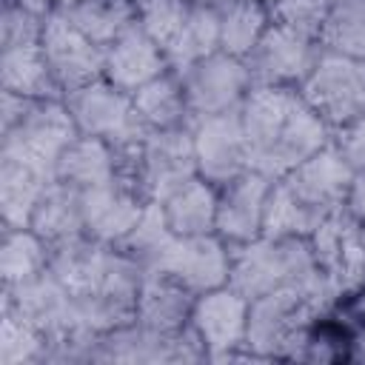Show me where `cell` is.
<instances>
[{
	"instance_id": "6da1fadb",
	"label": "cell",
	"mask_w": 365,
	"mask_h": 365,
	"mask_svg": "<svg viewBox=\"0 0 365 365\" xmlns=\"http://www.w3.org/2000/svg\"><path fill=\"white\" fill-rule=\"evenodd\" d=\"M248 302V331L242 348L245 362H302L308 336L325 314L297 288H277Z\"/></svg>"
},
{
	"instance_id": "7a4b0ae2",
	"label": "cell",
	"mask_w": 365,
	"mask_h": 365,
	"mask_svg": "<svg viewBox=\"0 0 365 365\" xmlns=\"http://www.w3.org/2000/svg\"><path fill=\"white\" fill-rule=\"evenodd\" d=\"M77 134L80 128L66 100H37L20 125L0 134V157L29 163L54 177L63 151L77 140Z\"/></svg>"
},
{
	"instance_id": "3957f363",
	"label": "cell",
	"mask_w": 365,
	"mask_h": 365,
	"mask_svg": "<svg viewBox=\"0 0 365 365\" xmlns=\"http://www.w3.org/2000/svg\"><path fill=\"white\" fill-rule=\"evenodd\" d=\"M305 103L331 125V131L365 114V60L336 51H319L311 74L299 86Z\"/></svg>"
},
{
	"instance_id": "277c9868",
	"label": "cell",
	"mask_w": 365,
	"mask_h": 365,
	"mask_svg": "<svg viewBox=\"0 0 365 365\" xmlns=\"http://www.w3.org/2000/svg\"><path fill=\"white\" fill-rule=\"evenodd\" d=\"M66 106H68L80 134L100 137V140L111 143L114 148L134 145L148 134L145 123L140 120V114L134 108V97L128 91H123L120 86L108 83L106 77L66 94Z\"/></svg>"
},
{
	"instance_id": "5b68a950",
	"label": "cell",
	"mask_w": 365,
	"mask_h": 365,
	"mask_svg": "<svg viewBox=\"0 0 365 365\" xmlns=\"http://www.w3.org/2000/svg\"><path fill=\"white\" fill-rule=\"evenodd\" d=\"M177 74L182 77V91H185L191 120L240 108L245 94L254 86L245 60L231 57L225 51H214Z\"/></svg>"
},
{
	"instance_id": "8992f818",
	"label": "cell",
	"mask_w": 365,
	"mask_h": 365,
	"mask_svg": "<svg viewBox=\"0 0 365 365\" xmlns=\"http://www.w3.org/2000/svg\"><path fill=\"white\" fill-rule=\"evenodd\" d=\"M314 257L334 285L339 305H345L365 285V240L362 225L342 211L328 214L319 228L308 237Z\"/></svg>"
},
{
	"instance_id": "52a82bcc",
	"label": "cell",
	"mask_w": 365,
	"mask_h": 365,
	"mask_svg": "<svg viewBox=\"0 0 365 365\" xmlns=\"http://www.w3.org/2000/svg\"><path fill=\"white\" fill-rule=\"evenodd\" d=\"M248 299L231 285L211 288L197 294L191 308V328L197 331L208 362H231L242 359L245 331H248Z\"/></svg>"
},
{
	"instance_id": "ba28073f",
	"label": "cell",
	"mask_w": 365,
	"mask_h": 365,
	"mask_svg": "<svg viewBox=\"0 0 365 365\" xmlns=\"http://www.w3.org/2000/svg\"><path fill=\"white\" fill-rule=\"evenodd\" d=\"M197 154L191 125L148 131L137 160V188L145 200H165L177 185L197 177Z\"/></svg>"
},
{
	"instance_id": "9c48e42d",
	"label": "cell",
	"mask_w": 365,
	"mask_h": 365,
	"mask_svg": "<svg viewBox=\"0 0 365 365\" xmlns=\"http://www.w3.org/2000/svg\"><path fill=\"white\" fill-rule=\"evenodd\" d=\"M148 271H160L182 282L191 294H205L211 288L228 285L231 271V245L220 234H174L160 257L148 265Z\"/></svg>"
},
{
	"instance_id": "30bf717a",
	"label": "cell",
	"mask_w": 365,
	"mask_h": 365,
	"mask_svg": "<svg viewBox=\"0 0 365 365\" xmlns=\"http://www.w3.org/2000/svg\"><path fill=\"white\" fill-rule=\"evenodd\" d=\"M322 46L305 34H297L279 23H271L254 51L245 57L254 86H288L299 88L311 74Z\"/></svg>"
},
{
	"instance_id": "8fae6325",
	"label": "cell",
	"mask_w": 365,
	"mask_h": 365,
	"mask_svg": "<svg viewBox=\"0 0 365 365\" xmlns=\"http://www.w3.org/2000/svg\"><path fill=\"white\" fill-rule=\"evenodd\" d=\"M43 54L48 60V68L63 88V94H71L94 80L103 77L106 68V48L91 43L80 29H74L63 11L46 14L43 37H40Z\"/></svg>"
},
{
	"instance_id": "7c38bea8",
	"label": "cell",
	"mask_w": 365,
	"mask_h": 365,
	"mask_svg": "<svg viewBox=\"0 0 365 365\" xmlns=\"http://www.w3.org/2000/svg\"><path fill=\"white\" fill-rule=\"evenodd\" d=\"M191 134H194L197 171L208 182L222 185L231 177L251 168V154H248V140L242 131L240 108L194 120Z\"/></svg>"
},
{
	"instance_id": "4fadbf2b",
	"label": "cell",
	"mask_w": 365,
	"mask_h": 365,
	"mask_svg": "<svg viewBox=\"0 0 365 365\" xmlns=\"http://www.w3.org/2000/svg\"><path fill=\"white\" fill-rule=\"evenodd\" d=\"M0 305L11 308L17 317L31 322L40 334H46V339L80 325L74 314V297L51 268L26 282L3 285Z\"/></svg>"
},
{
	"instance_id": "5bb4252c",
	"label": "cell",
	"mask_w": 365,
	"mask_h": 365,
	"mask_svg": "<svg viewBox=\"0 0 365 365\" xmlns=\"http://www.w3.org/2000/svg\"><path fill=\"white\" fill-rule=\"evenodd\" d=\"M274 182L277 180H271L268 174H262L257 168H245L242 174H237L220 185L217 234L228 245H240V242H251V240L262 237L265 202H268Z\"/></svg>"
},
{
	"instance_id": "9a60e30c",
	"label": "cell",
	"mask_w": 365,
	"mask_h": 365,
	"mask_svg": "<svg viewBox=\"0 0 365 365\" xmlns=\"http://www.w3.org/2000/svg\"><path fill=\"white\" fill-rule=\"evenodd\" d=\"M83 202V228L91 240L106 242V245H120L137 220L145 211V197L128 185V182H108L100 188H86L80 191Z\"/></svg>"
},
{
	"instance_id": "2e32d148",
	"label": "cell",
	"mask_w": 365,
	"mask_h": 365,
	"mask_svg": "<svg viewBox=\"0 0 365 365\" xmlns=\"http://www.w3.org/2000/svg\"><path fill=\"white\" fill-rule=\"evenodd\" d=\"M351 180H354V168L342 160L334 143H328L325 148H319L317 154H311L308 160H302L297 168H291L282 177V182L305 205L322 214H334L345 208Z\"/></svg>"
},
{
	"instance_id": "e0dca14e",
	"label": "cell",
	"mask_w": 365,
	"mask_h": 365,
	"mask_svg": "<svg viewBox=\"0 0 365 365\" xmlns=\"http://www.w3.org/2000/svg\"><path fill=\"white\" fill-rule=\"evenodd\" d=\"M168 57L157 40H151L140 23H134L128 31H123L108 48H106V68L103 77L123 91L134 94L148 80L168 71Z\"/></svg>"
},
{
	"instance_id": "ac0fdd59",
	"label": "cell",
	"mask_w": 365,
	"mask_h": 365,
	"mask_svg": "<svg viewBox=\"0 0 365 365\" xmlns=\"http://www.w3.org/2000/svg\"><path fill=\"white\" fill-rule=\"evenodd\" d=\"M194 299H197V294H191L174 277L160 274V271H145L140 294H137V319L134 322L151 334L171 336L191 322Z\"/></svg>"
},
{
	"instance_id": "d6986e66",
	"label": "cell",
	"mask_w": 365,
	"mask_h": 365,
	"mask_svg": "<svg viewBox=\"0 0 365 365\" xmlns=\"http://www.w3.org/2000/svg\"><path fill=\"white\" fill-rule=\"evenodd\" d=\"M217 202H220V185L208 182L200 174L177 185L165 200H160L171 231L180 237L217 234Z\"/></svg>"
},
{
	"instance_id": "ffe728a7",
	"label": "cell",
	"mask_w": 365,
	"mask_h": 365,
	"mask_svg": "<svg viewBox=\"0 0 365 365\" xmlns=\"http://www.w3.org/2000/svg\"><path fill=\"white\" fill-rule=\"evenodd\" d=\"M54 177L80 188V191L117 182L120 180L117 151H114L111 143H106L100 137L77 134V140L63 151Z\"/></svg>"
},
{
	"instance_id": "44dd1931",
	"label": "cell",
	"mask_w": 365,
	"mask_h": 365,
	"mask_svg": "<svg viewBox=\"0 0 365 365\" xmlns=\"http://www.w3.org/2000/svg\"><path fill=\"white\" fill-rule=\"evenodd\" d=\"M0 88L34 100H66L40 43L0 48Z\"/></svg>"
},
{
	"instance_id": "7402d4cb",
	"label": "cell",
	"mask_w": 365,
	"mask_h": 365,
	"mask_svg": "<svg viewBox=\"0 0 365 365\" xmlns=\"http://www.w3.org/2000/svg\"><path fill=\"white\" fill-rule=\"evenodd\" d=\"M51 180L54 177H48L46 171H40L29 163L0 157V220H3V228H29L34 205Z\"/></svg>"
},
{
	"instance_id": "603a6c76",
	"label": "cell",
	"mask_w": 365,
	"mask_h": 365,
	"mask_svg": "<svg viewBox=\"0 0 365 365\" xmlns=\"http://www.w3.org/2000/svg\"><path fill=\"white\" fill-rule=\"evenodd\" d=\"M29 228L43 237L48 245L71 240L86 234L83 228V202H80V188L63 182V180H51L43 191V197L34 205V214L29 220Z\"/></svg>"
},
{
	"instance_id": "cb8c5ba5",
	"label": "cell",
	"mask_w": 365,
	"mask_h": 365,
	"mask_svg": "<svg viewBox=\"0 0 365 365\" xmlns=\"http://www.w3.org/2000/svg\"><path fill=\"white\" fill-rule=\"evenodd\" d=\"M131 97H134V108H137V114H140V120L145 123L148 131L182 128V125L194 123L191 111H188V103H185L182 77L174 68H168L160 77L140 86Z\"/></svg>"
},
{
	"instance_id": "d4e9b609",
	"label": "cell",
	"mask_w": 365,
	"mask_h": 365,
	"mask_svg": "<svg viewBox=\"0 0 365 365\" xmlns=\"http://www.w3.org/2000/svg\"><path fill=\"white\" fill-rule=\"evenodd\" d=\"M63 17L80 29L91 43L108 48L123 31L137 23V3L134 0H80L68 9H57Z\"/></svg>"
},
{
	"instance_id": "484cf974",
	"label": "cell",
	"mask_w": 365,
	"mask_h": 365,
	"mask_svg": "<svg viewBox=\"0 0 365 365\" xmlns=\"http://www.w3.org/2000/svg\"><path fill=\"white\" fill-rule=\"evenodd\" d=\"M220 51V14L217 6H188V14L174 34V40L165 46L168 66L174 71H185L197 60Z\"/></svg>"
},
{
	"instance_id": "4316f807",
	"label": "cell",
	"mask_w": 365,
	"mask_h": 365,
	"mask_svg": "<svg viewBox=\"0 0 365 365\" xmlns=\"http://www.w3.org/2000/svg\"><path fill=\"white\" fill-rule=\"evenodd\" d=\"M220 14V51L245 60L265 29L271 26V11L259 0H222Z\"/></svg>"
},
{
	"instance_id": "83f0119b",
	"label": "cell",
	"mask_w": 365,
	"mask_h": 365,
	"mask_svg": "<svg viewBox=\"0 0 365 365\" xmlns=\"http://www.w3.org/2000/svg\"><path fill=\"white\" fill-rule=\"evenodd\" d=\"M328 214L305 205L282 180L271 185L265 217H262V237L285 240V237H311Z\"/></svg>"
},
{
	"instance_id": "f1b7e54d",
	"label": "cell",
	"mask_w": 365,
	"mask_h": 365,
	"mask_svg": "<svg viewBox=\"0 0 365 365\" xmlns=\"http://www.w3.org/2000/svg\"><path fill=\"white\" fill-rule=\"evenodd\" d=\"M48 268V242L31 228H3L0 279L3 285L26 282Z\"/></svg>"
},
{
	"instance_id": "f546056e",
	"label": "cell",
	"mask_w": 365,
	"mask_h": 365,
	"mask_svg": "<svg viewBox=\"0 0 365 365\" xmlns=\"http://www.w3.org/2000/svg\"><path fill=\"white\" fill-rule=\"evenodd\" d=\"M319 46L325 51L365 60V0H331Z\"/></svg>"
},
{
	"instance_id": "4dcf8cb0",
	"label": "cell",
	"mask_w": 365,
	"mask_h": 365,
	"mask_svg": "<svg viewBox=\"0 0 365 365\" xmlns=\"http://www.w3.org/2000/svg\"><path fill=\"white\" fill-rule=\"evenodd\" d=\"M46 334L0 305V365H43Z\"/></svg>"
},
{
	"instance_id": "1f68e13d",
	"label": "cell",
	"mask_w": 365,
	"mask_h": 365,
	"mask_svg": "<svg viewBox=\"0 0 365 365\" xmlns=\"http://www.w3.org/2000/svg\"><path fill=\"white\" fill-rule=\"evenodd\" d=\"M171 237H174V231H171V225H168V220H165L163 205H160L157 200H148L143 217L137 220V225L131 228V234H128L117 248L125 251L128 257H134V259H137L140 265H145V271H148V265L160 257V251L168 245Z\"/></svg>"
},
{
	"instance_id": "d6a6232c",
	"label": "cell",
	"mask_w": 365,
	"mask_h": 365,
	"mask_svg": "<svg viewBox=\"0 0 365 365\" xmlns=\"http://www.w3.org/2000/svg\"><path fill=\"white\" fill-rule=\"evenodd\" d=\"M134 3H137V23L165 51V46L180 31L191 3H185V0H134Z\"/></svg>"
},
{
	"instance_id": "836d02e7",
	"label": "cell",
	"mask_w": 365,
	"mask_h": 365,
	"mask_svg": "<svg viewBox=\"0 0 365 365\" xmlns=\"http://www.w3.org/2000/svg\"><path fill=\"white\" fill-rule=\"evenodd\" d=\"M328 9H331V0H271L268 3L271 23H279L317 43H319V31L328 17Z\"/></svg>"
},
{
	"instance_id": "e575fe53",
	"label": "cell",
	"mask_w": 365,
	"mask_h": 365,
	"mask_svg": "<svg viewBox=\"0 0 365 365\" xmlns=\"http://www.w3.org/2000/svg\"><path fill=\"white\" fill-rule=\"evenodd\" d=\"M43 26H46L43 14L20 6L17 0H3V11H0V48L40 43Z\"/></svg>"
},
{
	"instance_id": "d590c367",
	"label": "cell",
	"mask_w": 365,
	"mask_h": 365,
	"mask_svg": "<svg viewBox=\"0 0 365 365\" xmlns=\"http://www.w3.org/2000/svg\"><path fill=\"white\" fill-rule=\"evenodd\" d=\"M331 143L336 145V151L354 171L365 168V114H359L356 120L331 131Z\"/></svg>"
},
{
	"instance_id": "8d00e7d4",
	"label": "cell",
	"mask_w": 365,
	"mask_h": 365,
	"mask_svg": "<svg viewBox=\"0 0 365 365\" xmlns=\"http://www.w3.org/2000/svg\"><path fill=\"white\" fill-rule=\"evenodd\" d=\"M34 97H23L14 91H3L0 88V134L11 131L14 125H20L26 120V114L34 108Z\"/></svg>"
},
{
	"instance_id": "74e56055",
	"label": "cell",
	"mask_w": 365,
	"mask_h": 365,
	"mask_svg": "<svg viewBox=\"0 0 365 365\" xmlns=\"http://www.w3.org/2000/svg\"><path fill=\"white\" fill-rule=\"evenodd\" d=\"M345 214L365 228V168L354 171V180L348 185V197H345Z\"/></svg>"
},
{
	"instance_id": "f35d334b",
	"label": "cell",
	"mask_w": 365,
	"mask_h": 365,
	"mask_svg": "<svg viewBox=\"0 0 365 365\" xmlns=\"http://www.w3.org/2000/svg\"><path fill=\"white\" fill-rule=\"evenodd\" d=\"M348 359L365 362V317H351L348 325Z\"/></svg>"
},
{
	"instance_id": "ab89813d",
	"label": "cell",
	"mask_w": 365,
	"mask_h": 365,
	"mask_svg": "<svg viewBox=\"0 0 365 365\" xmlns=\"http://www.w3.org/2000/svg\"><path fill=\"white\" fill-rule=\"evenodd\" d=\"M20 6H26V9H31V11H37V14H51L54 11V3L51 0H17Z\"/></svg>"
},
{
	"instance_id": "60d3db41",
	"label": "cell",
	"mask_w": 365,
	"mask_h": 365,
	"mask_svg": "<svg viewBox=\"0 0 365 365\" xmlns=\"http://www.w3.org/2000/svg\"><path fill=\"white\" fill-rule=\"evenodd\" d=\"M51 3H54V9H68V6H74L80 0H51Z\"/></svg>"
},
{
	"instance_id": "b9f144b4",
	"label": "cell",
	"mask_w": 365,
	"mask_h": 365,
	"mask_svg": "<svg viewBox=\"0 0 365 365\" xmlns=\"http://www.w3.org/2000/svg\"><path fill=\"white\" fill-rule=\"evenodd\" d=\"M185 3H197V6H220L222 0H185Z\"/></svg>"
},
{
	"instance_id": "7bdbcfd3",
	"label": "cell",
	"mask_w": 365,
	"mask_h": 365,
	"mask_svg": "<svg viewBox=\"0 0 365 365\" xmlns=\"http://www.w3.org/2000/svg\"><path fill=\"white\" fill-rule=\"evenodd\" d=\"M259 3H265V6H268V3H271V0H259Z\"/></svg>"
}]
</instances>
